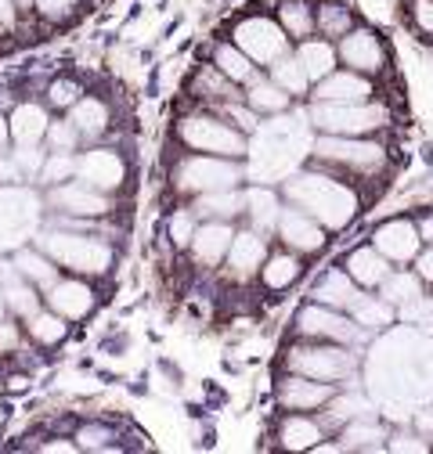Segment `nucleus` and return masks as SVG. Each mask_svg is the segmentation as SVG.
Masks as SVG:
<instances>
[{
	"instance_id": "obj_1",
	"label": "nucleus",
	"mask_w": 433,
	"mask_h": 454,
	"mask_svg": "<svg viewBox=\"0 0 433 454\" xmlns=\"http://www.w3.org/2000/svg\"><path fill=\"white\" fill-rule=\"evenodd\" d=\"M289 206H300L303 213H311L325 231H343V227L358 216L361 199L350 184H343L333 174H321V169H300L289 174L282 184Z\"/></svg>"
},
{
	"instance_id": "obj_2",
	"label": "nucleus",
	"mask_w": 433,
	"mask_h": 454,
	"mask_svg": "<svg viewBox=\"0 0 433 454\" xmlns=\"http://www.w3.org/2000/svg\"><path fill=\"white\" fill-rule=\"evenodd\" d=\"M36 246L73 274H87V278H98L113 267V246L101 242V239H91V235H80L73 227H59V231H43L36 235Z\"/></svg>"
},
{
	"instance_id": "obj_3",
	"label": "nucleus",
	"mask_w": 433,
	"mask_h": 454,
	"mask_svg": "<svg viewBox=\"0 0 433 454\" xmlns=\"http://www.w3.org/2000/svg\"><path fill=\"white\" fill-rule=\"evenodd\" d=\"M307 123L321 134H343V137H368L390 123V112L383 105L368 101H314L307 112Z\"/></svg>"
},
{
	"instance_id": "obj_4",
	"label": "nucleus",
	"mask_w": 433,
	"mask_h": 454,
	"mask_svg": "<svg viewBox=\"0 0 433 454\" xmlns=\"http://www.w3.org/2000/svg\"><path fill=\"white\" fill-rule=\"evenodd\" d=\"M311 155H314L321 166L347 169V174H358V177L383 174L387 162H390V152L379 145V141H368V137H343V134H321V137L311 145Z\"/></svg>"
},
{
	"instance_id": "obj_5",
	"label": "nucleus",
	"mask_w": 433,
	"mask_h": 454,
	"mask_svg": "<svg viewBox=\"0 0 433 454\" xmlns=\"http://www.w3.org/2000/svg\"><path fill=\"white\" fill-rule=\"evenodd\" d=\"M286 368L318 382H347L358 372V354L343 343H325V339H314V343H296L286 354Z\"/></svg>"
},
{
	"instance_id": "obj_6",
	"label": "nucleus",
	"mask_w": 433,
	"mask_h": 454,
	"mask_svg": "<svg viewBox=\"0 0 433 454\" xmlns=\"http://www.w3.org/2000/svg\"><path fill=\"white\" fill-rule=\"evenodd\" d=\"M177 137L192 148V152H206V155H224V159H242L249 152L246 134L239 127H232L221 116H206V112H195V116H185L177 123Z\"/></svg>"
},
{
	"instance_id": "obj_7",
	"label": "nucleus",
	"mask_w": 433,
	"mask_h": 454,
	"mask_svg": "<svg viewBox=\"0 0 433 454\" xmlns=\"http://www.w3.org/2000/svg\"><path fill=\"white\" fill-rule=\"evenodd\" d=\"M246 177V169L239 166V159H224V155H206L195 152L188 155L177 174L174 184L188 195H202V192H224V188H239V181Z\"/></svg>"
},
{
	"instance_id": "obj_8",
	"label": "nucleus",
	"mask_w": 433,
	"mask_h": 454,
	"mask_svg": "<svg viewBox=\"0 0 433 454\" xmlns=\"http://www.w3.org/2000/svg\"><path fill=\"white\" fill-rule=\"evenodd\" d=\"M296 332L303 339H325V343H343V347H361L368 332L347 314V310H333L325 303H311L296 314Z\"/></svg>"
},
{
	"instance_id": "obj_9",
	"label": "nucleus",
	"mask_w": 433,
	"mask_h": 454,
	"mask_svg": "<svg viewBox=\"0 0 433 454\" xmlns=\"http://www.w3.org/2000/svg\"><path fill=\"white\" fill-rule=\"evenodd\" d=\"M36 216H40V199L36 195H29L15 184L0 188V253L19 249L26 239H33Z\"/></svg>"
},
{
	"instance_id": "obj_10",
	"label": "nucleus",
	"mask_w": 433,
	"mask_h": 454,
	"mask_svg": "<svg viewBox=\"0 0 433 454\" xmlns=\"http://www.w3.org/2000/svg\"><path fill=\"white\" fill-rule=\"evenodd\" d=\"M232 43L242 47L256 66H271V62H279L282 54H289V33L275 19H264V15L242 19L232 33Z\"/></svg>"
},
{
	"instance_id": "obj_11",
	"label": "nucleus",
	"mask_w": 433,
	"mask_h": 454,
	"mask_svg": "<svg viewBox=\"0 0 433 454\" xmlns=\"http://www.w3.org/2000/svg\"><path fill=\"white\" fill-rule=\"evenodd\" d=\"M80 184H87V188H94V192H116V188H123V181H127V162H123V155L120 152H113V148H91V152H83V155H76V174H73Z\"/></svg>"
},
{
	"instance_id": "obj_12",
	"label": "nucleus",
	"mask_w": 433,
	"mask_h": 454,
	"mask_svg": "<svg viewBox=\"0 0 433 454\" xmlns=\"http://www.w3.org/2000/svg\"><path fill=\"white\" fill-rule=\"evenodd\" d=\"M336 54H340V62L361 76H375V73H383L387 66V51H383V40H379L372 29H350L340 36L336 43Z\"/></svg>"
},
{
	"instance_id": "obj_13",
	"label": "nucleus",
	"mask_w": 433,
	"mask_h": 454,
	"mask_svg": "<svg viewBox=\"0 0 433 454\" xmlns=\"http://www.w3.org/2000/svg\"><path fill=\"white\" fill-rule=\"evenodd\" d=\"M372 246L383 253L390 263H412L415 253L422 249V239H419V223H412L408 216H394V220H383L372 231Z\"/></svg>"
},
{
	"instance_id": "obj_14",
	"label": "nucleus",
	"mask_w": 433,
	"mask_h": 454,
	"mask_svg": "<svg viewBox=\"0 0 433 454\" xmlns=\"http://www.w3.org/2000/svg\"><path fill=\"white\" fill-rule=\"evenodd\" d=\"M275 235L282 239L286 249H293V253H300V256L318 253V249L325 246V227H321L311 213H303L300 206H282Z\"/></svg>"
},
{
	"instance_id": "obj_15",
	"label": "nucleus",
	"mask_w": 433,
	"mask_h": 454,
	"mask_svg": "<svg viewBox=\"0 0 433 454\" xmlns=\"http://www.w3.org/2000/svg\"><path fill=\"white\" fill-rule=\"evenodd\" d=\"M51 206L66 213V216H105L108 209H113V202H108L105 192H94L87 184H80L76 177L73 181H62V184H51Z\"/></svg>"
},
{
	"instance_id": "obj_16",
	"label": "nucleus",
	"mask_w": 433,
	"mask_h": 454,
	"mask_svg": "<svg viewBox=\"0 0 433 454\" xmlns=\"http://www.w3.org/2000/svg\"><path fill=\"white\" fill-rule=\"evenodd\" d=\"M333 382H318V379H307V375H296L289 372L282 382H279V404L286 411H318L333 401Z\"/></svg>"
},
{
	"instance_id": "obj_17",
	"label": "nucleus",
	"mask_w": 433,
	"mask_h": 454,
	"mask_svg": "<svg viewBox=\"0 0 433 454\" xmlns=\"http://www.w3.org/2000/svg\"><path fill=\"white\" fill-rule=\"evenodd\" d=\"M264 260H267V242H264V235L253 231V227H249V231H235L232 249H228V256H224L228 278H232V281H249L253 274H260Z\"/></svg>"
},
{
	"instance_id": "obj_18",
	"label": "nucleus",
	"mask_w": 433,
	"mask_h": 454,
	"mask_svg": "<svg viewBox=\"0 0 433 454\" xmlns=\"http://www.w3.org/2000/svg\"><path fill=\"white\" fill-rule=\"evenodd\" d=\"M232 220H206L202 227H195V235H192V260L199 267H216V263H224L228 249H232Z\"/></svg>"
},
{
	"instance_id": "obj_19",
	"label": "nucleus",
	"mask_w": 433,
	"mask_h": 454,
	"mask_svg": "<svg viewBox=\"0 0 433 454\" xmlns=\"http://www.w3.org/2000/svg\"><path fill=\"white\" fill-rule=\"evenodd\" d=\"M311 98L314 101H368L375 90H372V80L354 73V69H333L325 80L311 83Z\"/></svg>"
},
{
	"instance_id": "obj_20",
	"label": "nucleus",
	"mask_w": 433,
	"mask_h": 454,
	"mask_svg": "<svg viewBox=\"0 0 433 454\" xmlns=\"http://www.w3.org/2000/svg\"><path fill=\"white\" fill-rule=\"evenodd\" d=\"M0 293H4L8 310H15L22 321H26L29 314H36V310H40L36 286L19 274V267H15L12 260H0Z\"/></svg>"
},
{
	"instance_id": "obj_21",
	"label": "nucleus",
	"mask_w": 433,
	"mask_h": 454,
	"mask_svg": "<svg viewBox=\"0 0 433 454\" xmlns=\"http://www.w3.org/2000/svg\"><path fill=\"white\" fill-rule=\"evenodd\" d=\"M361 296V286L347 274V270H329V274H321V281L311 289V300L314 303H325V307H333V310H350Z\"/></svg>"
},
{
	"instance_id": "obj_22",
	"label": "nucleus",
	"mask_w": 433,
	"mask_h": 454,
	"mask_svg": "<svg viewBox=\"0 0 433 454\" xmlns=\"http://www.w3.org/2000/svg\"><path fill=\"white\" fill-rule=\"evenodd\" d=\"M47 307L54 310V314H62V317H87V310L94 307V293L83 286V281H54V286L47 289Z\"/></svg>"
},
{
	"instance_id": "obj_23",
	"label": "nucleus",
	"mask_w": 433,
	"mask_h": 454,
	"mask_svg": "<svg viewBox=\"0 0 433 454\" xmlns=\"http://www.w3.org/2000/svg\"><path fill=\"white\" fill-rule=\"evenodd\" d=\"M347 274L358 281L361 289H379L383 286V278L390 274V260L379 253L375 246H358L350 256H347Z\"/></svg>"
},
{
	"instance_id": "obj_24",
	"label": "nucleus",
	"mask_w": 433,
	"mask_h": 454,
	"mask_svg": "<svg viewBox=\"0 0 433 454\" xmlns=\"http://www.w3.org/2000/svg\"><path fill=\"white\" fill-rule=\"evenodd\" d=\"M242 101L256 112V116H282V112L289 108V101H293V94H286L271 76H253L246 83Z\"/></svg>"
},
{
	"instance_id": "obj_25",
	"label": "nucleus",
	"mask_w": 433,
	"mask_h": 454,
	"mask_svg": "<svg viewBox=\"0 0 433 454\" xmlns=\"http://www.w3.org/2000/svg\"><path fill=\"white\" fill-rule=\"evenodd\" d=\"M296 59H300V66H303L307 80H311V83H318V80H325V76H329V73L336 69L340 54H336V43H333V40L307 36V40H300V47H296Z\"/></svg>"
},
{
	"instance_id": "obj_26",
	"label": "nucleus",
	"mask_w": 433,
	"mask_h": 454,
	"mask_svg": "<svg viewBox=\"0 0 433 454\" xmlns=\"http://www.w3.org/2000/svg\"><path fill=\"white\" fill-rule=\"evenodd\" d=\"M321 440H325V426L318 419H311L307 411H293L279 426V443L286 450H314Z\"/></svg>"
},
{
	"instance_id": "obj_27",
	"label": "nucleus",
	"mask_w": 433,
	"mask_h": 454,
	"mask_svg": "<svg viewBox=\"0 0 433 454\" xmlns=\"http://www.w3.org/2000/svg\"><path fill=\"white\" fill-rule=\"evenodd\" d=\"M47 127H51V120H47V112L40 108V105H19L12 116H8V130H12V141L15 145H40L43 137H47Z\"/></svg>"
},
{
	"instance_id": "obj_28",
	"label": "nucleus",
	"mask_w": 433,
	"mask_h": 454,
	"mask_svg": "<svg viewBox=\"0 0 433 454\" xmlns=\"http://www.w3.org/2000/svg\"><path fill=\"white\" fill-rule=\"evenodd\" d=\"M192 209H195V216H202V220H235L239 213H246V195L235 192V188L202 192V195H195Z\"/></svg>"
},
{
	"instance_id": "obj_29",
	"label": "nucleus",
	"mask_w": 433,
	"mask_h": 454,
	"mask_svg": "<svg viewBox=\"0 0 433 454\" xmlns=\"http://www.w3.org/2000/svg\"><path fill=\"white\" fill-rule=\"evenodd\" d=\"M387 429L379 426L372 415L368 419H354L347 426H340V450H387Z\"/></svg>"
},
{
	"instance_id": "obj_30",
	"label": "nucleus",
	"mask_w": 433,
	"mask_h": 454,
	"mask_svg": "<svg viewBox=\"0 0 433 454\" xmlns=\"http://www.w3.org/2000/svg\"><path fill=\"white\" fill-rule=\"evenodd\" d=\"M279 213H282V202L271 188H249L246 192V216L253 223V231L271 235L279 227Z\"/></svg>"
},
{
	"instance_id": "obj_31",
	"label": "nucleus",
	"mask_w": 433,
	"mask_h": 454,
	"mask_svg": "<svg viewBox=\"0 0 433 454\" xmlns=\"http://www.w3.org/2000/svg\"><path fill=\"white\" fill-rule=\"evenodd\" d=\"M303 274V263H300V253H275V256H267L264 267H260V278H264V286L271 293H282L289 286H296Z\"/></svg>"
},
{
	"instance_id": "obj_32",
	"label": "nucleus",
	"mask_w": 433,
	"mask_h": 454,
	"mask_svg": "<svg viewBox=\"0 0 433 454\" xmlns=\"http://www.w3.org/2000/svg\"><path fill=\"white\" fill-rule=\"evenodd\" d=\"M12 263L19 267V274L26 278V281H33V286H40V289H51L54 281H59V263H54L43 249H15V256H12Z\"/></svg>"
},
{
	"instance_id": "obj_33",
	"label": "nucleus",
	"mask_w": 433,
	"mask_h": 454,
	"mask_svg": "<svg viewBox=\"0 0 433 454\" xmlns=\"http://www.w3.org/2000/svg\"><path fill=\"white\" fill-rule=\"evenodd\" d=\"M365 332H379V328H387V325H394V317H398V307H390L383 296H368L365 289H361V296H358V303L347 310Z\"/></svg>"
},
{
	"instance_id": "obj_34",
	"label": "nucleus",
	"mask_w": 433,
	"mask_h": 454,
	"mask_svg": "<svg viewBox=\"0 0 433 454\" xmlns=\"http://www.w3.org/2000/svg\"><path fill=\"white\" fill-rule=\"evenodd\" d=\"M213 66L221 69L232 83H242V87L256 76V62L249 59L242 47H235V43H221V47H216V51H213Z\"/></svg>"
},
{
	"instance_id": "obj_35",
	"label": "nucleus",
	"mask_w": 433,
	"mask_h": 454,
	"mask_svg": "<svg viewBox=\"0 0 433 454\" xmlns=\"http://www.w3.org/2000/svg\"><path fill=\"white\" fill-rule=\"evenodd\" d=\"M372 404L365 401L361 393H333V401L325 404V419L321 426H347L354 419H368Z\"/></svg>"
},
{
	"instance_id": "obj_36",
	"label": "nucleus",
	"mask_w": 433,
	"mask_h": 454,
	"mask_svg": "<svg viewBox=\"0 0 433 454\" xmlns=\"http://www.w3.org/2000/svg\"><path fill=\"white\" fill-rule=\"evenodd\" d=\"M69 123L80 130V137H98L108 130V108L98 98H80L69 108Z\"/></svg>"
},
{
	"instance_id": "obj_37",
	"label": "nucleus",
	"mask_w": 433,
	"mask_h": 454,
	"mask_svg": "<svg viewBox=\"0 0 433 454\" xmlns=\"http://www.w3.org/2000/svg\"><path fill=\"white\" fill-rule=\"evenodd\" d=\"M379 296H383L390 307H405L415 296H422V278L415 270H390L379 286Z\"/></svg>"
},
{
	"instance_id": "obj_38",
	"label": "nucleus",
	"mask_w": 433,
	"mask_h": 454,
	"mask_svg": "<svg viewBox=\"0 0 433 454\" xmlns=\"http://www.w3.org/2000/svg\"><path fill=\"white\" fill-rule=\"evenodd\" d=\"M314 29L329 40H340L343 33L354 29V15L347 4H340V0H325V4H318V12H314Z\"/></svg>"
},
{
	"instance_id": "obj_39",
	"label": "nucleus",
	"mask_w": 433,
	"mask_h": 454,
	"mask_svg": "<svg viewBox=\"0 0 433 454\" xmlns=\"http://www.w3.org/2000/svg\"><path fill=\"white\" fill-rule=\"evenodd\" d=\"M195 90H199V98L216 101V105H224V101H239V98H242V94H239V83H232L221 69H216V66H206V69L195 76Z\"/></svg>"
},
{
	"instance_id": "obj_40",
	"label": "nucleus",
	"mask_w": 433,
	"mask_h": 454,
	"mask_svg": "<svg viewBox=\"0 0 433 454\" xmlns=\"http://www.w3.org/2000/svg\"><path fill=\"white\" fill-rule=\"evenodd\" d=\"M26 332L36 339V343L54 347V343H62V339H66L69 325H66V317H62V314H54V310L47 307V310H36V314H29V317H26Z\"/></svg>"
},
{
	"instance_id": "obj_41",
	"label": "nucleus",
	"mask_w": 433,
	"mask_h": 454,
	"mask_svg": "<svg viewBox=\"0 0 433 454\" xmlns=\"http://www.w3.org/2000/svg\"><path fill=\"white\" fill-rule=\"evenodd\" d=\"M279 26L289 33V40H307L314 33V8L307 0H286L279 8Z\"/></svg>"
},
{
	"instance_id": "obj_42",
	"label": "nucleus",
	"mask_w": 433,
	"mask_h": 454,
	"mask_svg": "<svg viewBox=\"0 0 433 454\" xmlns=\"http://www.w3.org/2000/svg\"><path fill=\"white\" fill-rule=\"evenodd\" d=\"M267 69H271V80H275V83H279L286 94H293V98L311 90V80H307V73H303V66H300L296 54H282V59L271 62Z\"/></svg>"
},
{
	"instance_id": "obj_43",
	"label": "nucleus",
	"mask_w": 433,
	"mask_h": 454,
	"mask_svg": "<svg viewBox=\"0 0 433 454\" xmlns=\"http://www.w3.org/2000/svg\"><path fill=\"white\" fill-rule=\"evenodd\" d=\"M73 174H76V152H47L43 169H40V181L62 184V181H73Z\"/></svg>"
},
{
	"instance_id": "obj_44",
	"label": "nucleus",
	"mask_w": 433,
	"mask_h": 454,
	"mask_svg": "<svg viewBox=\"0 0 433 454\" xmlns=\"http://www.w3.org/2000/svg\"><path fill=\"white\" fill-rule=\"evenodd\" d=\"M43 159H47V152H40V145H19V148L12 152V162L19 166L22 177H40Z\"/></svg>"
},
{
	"instance_id": "obj_45",
	"label": "nucleus",
	"mask_w": 433,
	"mask_h": 454,
	"mask_svg": "<svg viewBox=\"0 0 433 454\" xmlns=\"http://www.w3.org/2000/svg\"><path fill=\"white\" fill-rule=\"evenodd\" d=\"M221 112H224V116L232 120V127H239L242 134H256V127H260V116H256V112L239 98V101H224L221 105Z\"/></svg>"
},
{
	"instance_id": "obj_46",
	"label": "nucleus",
	"mask_w": 433,
	"mask_h": 454,
	"mask_svg": "<svg viewBox=\"0 0 433 454\" xmlns=\"http://www.w3.org/2000/svg\"><path fill=\"white\" fill-rule=\"evenodd\" d=\"M76 141H80V130H76L69 120L47 127V145H51V152H76Z\"/></svg>"
},
{
	"instance_id": "obj_47",
	"label": "nucleus",
	"mask_w": 433,
	"mask_h": 454,
	"mask_svg": "<svg viewBox=\"0 0 433 454\" xmlns=\"http://www.w3.org/2000/svg\"><path fill=\"white\" fill-rule=\"evenodd\" d=\"M387 450H394V454H426L429 450V440L415 429V433H390L387 436Z\"/></svg>"
},
{
	"instance_id": "obj_48",
	"label": "nucleus",
	"mask_w": 433,
	"mask_h": 454,
	"mask_svg": "<svg viewBox=\"0 0 433 454\" xmlns=\"http://www.w3.org/2000/svg\"><path fill=\"white\" fill-rule=\"evenodd\" d=\"M398 314H401L408 325H419V328H429V332H433V300H429V296H415L412 303L398 307Z\"/></svg>"
},
{
	"instance_id": "obj_49",
	"label": "nucleus",
	"mask_w": 433,
	"mask_h": 454,
	"mask_svg": "<svg viewBox=\"0 0 433 454\" xmlns=\"http://www.w3.org/2000/svg\"><path fill=\"white\" fill-rule=\"evenodd\" d=\"M47 101L59 105V108H73V105L80 101V83H73V80H54V83L47 87Z\"/></svg>"
},
{
	"instance_id": "obj_50",
	"label": "nucleus",
	"mask_w": 433,
	"mask_h": 454,
	"mask_svg": "<svg viewBox=\"0 0 433 454\" xmlns=\"http://www.w3.org/2000/svg\"><path fill=\"white\" fill-rule=\"evenodd\" d=\"M195 216L188 213V209H181V213H174L170 216V242L174 246H188L192 242V235H195Z\"/></svg>"
},
{
	"instance_id": "obj_51",
	"label": "nucleus",
	"mask_w": 433,
	"mask_h": 454,
	"mask_svg": "<svg viewBox=\"0 0 433 454\" xmlns=\"http://www.w3.org/2000/svg\"><path fill=\"white\" fill-rule=\"evenodd\" d=\"M412 22L419 33L433 36V0H412Z\"/></svg>"
},
{
	"instance_id": "obj_52",
	"label": "nucleus",
	"mask_w": 433,
	"mask_h": 454,
	"mask_svg": "<svg viewBox=\"0 0 433 454\" xmlns=\"http://www.w3.org/2000/svg\"><path fill=\"white\" fill-rule=\"evenodd\" d=\"M412 270L422 278V286H433V246H426V249H419V253H415Z\"/></svg>"
},
{
	"instance_id": "obj_53",
	"label": "nucleus",
	"mask_w": 433,
	"mask_h": 454,
	"mask_svg": "<svg viewBox=\"0 0 433 454\" xmlns=\"http://www.w3.org/2000/svg\"><path fill=\"white\" fill-rule=\"evenodd\" d=\"M33 4H36L47 19H66V15L76 8V0H33Z\"/></svg>"
},
{
	"instance_id": "obj_54",
	"label": "nucleus",
	"mask_w": 433,
	"mask_h": 454,
	"mask_svg": "<svg viewBox=\"0 0 433 454\" xmlns=\"http://www.w3.org/2000/svg\"><path fill=\"white\" fill-rule=\"evenodd\" d=\"M19 339H22L19 325H12L8 317H0V354H12L19 347Z\"/></svg>"
},
{
	"instance_id": "obj_55",
	"label": "nucleus",
	"mask_w": 433,
	"mask_h": 454,
	"mask_svg": "<svg viewBox=\"0 0 433 454\" xmlns=\"http://www.w3.org/2000/svg\"><path fill=\"white\" fill-rule=\"evenodd\" d=\"M76 440H80L76 447H87V450H105V447H108L105 440H113V433H105V429H83Z\"/></svg>"
},
{
	"instance_id": "obj_56",
	"label": "nucleus",
	"mask_w": 433,
	"mask_h": 454,
	"mask_svg": "<svg viewBox=\"0 0 433 454\" xmlns=\"http://www.w3.org/2000/svg\"><path fill=\"white\" fill-rule=\"evenodd\" d=\"M19 181H26V177L19 174V166H15L12 159H0V184H19Z\"/></svg>"
},
{
	"instance_id": "obj_57",
	"label": "nucleus",
	"mask_w": 433,
	"mask_h": 454,
	"mask_svg": "<svg viewBox=\"0 0 433 454\" xmlns=\"http://www.w3.org/2000/svg\"><path fill=\"white\" fill-rule=\"evenodd\" d=\"M15 19H19V4H15V0H0V26L12 29Z\"/></svg>"
},
{
	"instance_id": "obj_58",
	"label": "nucleus",
	"mask_w": 433,
	"mask_h": 454,
	"mask_svg": "<svg viewBox=\"0 0 433 454\" xmlns=\"http://www.w3.org/2000/svg\"><path fill=\"white\" fill-rule=\"evenodd\" d=\"M415 429L426 436V440H433V408H426V411H419V419H415Z\"/></svg>"
},
{
	"instance_id": "obj_59",
	"label": "nucleus",
	"mask_w": 433,
	"mask_h": 454,
	"mask_svg": "<svg viewBox=\"0 0 433 454\" xmlns=\"http://www.w3.org/2000/svg\"><path fill=\"white\" fill-rule=\"evenodd\" d=\"M419 239H422V246H433V213H426L419 220Z\"/></svg>"
},
{
	"instance_id": "obj_60",
	"label": "nucleus",
	"mask_w": 433,
	"mask_h": 454,
	"mask_svg": "<svg viewBox=\"0 0 433 454\" xmlns=\"http://www.w3.org/2000/svg\"><path fill=\"white\" fill-rule=\"evenodd\" d=\"M43 450H47V454H73V450H76V443L59 440V443H43Z\"/></svg>"
},
{
	"instance_id": "obj_61",
	"label": "nucleus",
	"mask_w": 433,
	"mask_h": 454,
	"mask_svg": "<svg viewBox=\"0 0 433 454\" xmlns=\"http://www.w3.org/2000/svg\"><path fill=\"white\" fill-rule=\"evenodd\" d=\"M8 141H12V130H8V120H4V116H0V152H4V148H8Z\"/></svg>"
},
{
	"instance_id": "obj_62",
	"label": "nucleus",
	"mask_w": 433,
	"mask_h": 454,
	"mask_svg": "<svg viewBox=\"0 0 433 454\" xmlns=\"http://www.w3.org/2000/svg\"><path fill=\"white\" fill-rule=\"evenodd\" d=\"M8 314V303H4V293H0V317H4Z\"/></svg>"
},
{
	"instance_id": "obj_63",
	"label": "nucleus",
	"mask_w": 433,
	"mask_h": 454,
	"mask_svg": "<svg viewBox=\"0 0 433 454\" xmlns=\"http://www.w3.org/2000/svg\"><path fill=\"white\" fill-rule=\"evenodd\" d=\"M15 4H19V8H29V4H33V0H15Z\"/></svg>"
}]
</instances>
